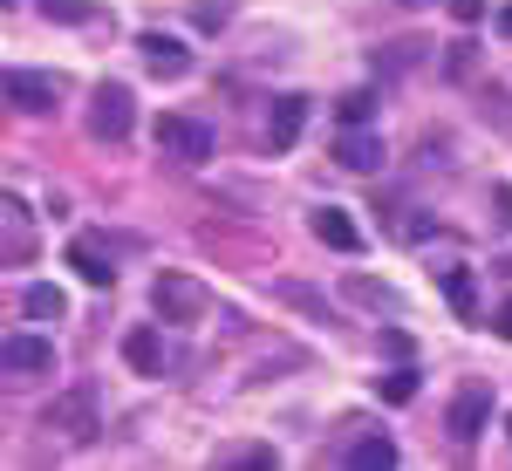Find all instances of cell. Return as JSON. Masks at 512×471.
Masks as SVG:
<instances>
[{
    "label": "cell",
    "instance_id": "cell-10",
    "mask_svg": "<svg viewBox=\"0 0 512 471\" xmlns=\"http://www.w3.org/2000/svg\"><path fill=\"white\" fill-rule=\"evenodd\" d=\"M315 239L335 253H362V226H355L342 205H315Z\"/></svg>",
    "mask_w": 512,
    "mask_h": 471
},
{
    "label": "cell",
    "instance_id": "cell-13",
    "mask_svg": "<svg viewBox=\"0 0 512 471\" xmlns=\"http://www.w3.org/2000/svg\"><path fill=\"white\" fill-rule=\"evenodd\" d=\"M35 260V233H28V205L7 192V267H28Z\"/></svg>",
    "mask_w": 512,
    "mask_h": 471
},
{
    "label": "cell",
    "instance_id": "cell-21",
    "mask_svg": "<svg viewBox=\"0 0 512 471\" xmlns=\"http://www.w3.org/2000/svg\"><path fill=\"white\" fill-rule=\"evenodd\" d=\"M335 117H342V123H369V117H376V96H369V89H355V96H342V110H335Z\"/></svg>",
    "mask_w": 512,
    "mask_h": 471
},
{
    "label": "cell",
    "instance_id": "cell-22",
    "mask_svg": "<svg viewBox=\"0 0 512 471\" xmlns=\"http://www.w3.org/2000/svg\"><path fill=\"white\" fill-rule=\"evenodd\" d=\"M233 21V0H198V28L212 35V28H226Z\"/></svg>",
    "mask_w": 512,
    "mask_h": 471
},
{
    "label": "cell",
    "instance_id": "cell-7",
    "mask_svg": "<svg viewBox=\"0 0 512 471\" xmlns=\"http://www.w3.org/2000/svg\"><path fill=\"white\" fill-rule=\"evenodd\" d=\"M485 417H492V390H485V383H465V390L451 396V437H458V444H472V437L485 431Z\"/></svg>",
    "mask_w": 512,
    "mask_h": 471
},
{
    "label": "cell",
    "instance_id": "cell-8",
    "mask_svg": "<svg viewBox=\"0 0 512 471\" xmlns=\"http://www.w3.org/2000/svg\"><path fill=\"white\" fill-rule=\"evenodd\" d=\"M7 103H14L21 117H48V110H55V82L35 76V69H7Z\"/></svg>",
    "mask_w": 512,
    "mask_h": 471
},
{
    "label": "cell",
    "instance_id": "cell-11",
    "mask_svg": "<svg viewBox=\"0 0 512 471\" xmlns=\"http://www.w3.org/2000/svg\"><path fill=\"white\" fill-rule=\"evenodd\" d=\"M301 130H308V96H280L274 117H267V137H274V151H294V144H301Z\"/></svg>",
    "mask_w": 512,
    "mask_h": 471
},
{
    "label": "cell",
    "instance_id": "cell-4",
    "mask_svg": "<svg viewBox=\"0 0 512 471\" xmlns=\"http://www.w3.org/2000/svg\"><path fill=\"white\" fill-rule=\"evenodd\" d=\"M158 144H164V157H178V164H205L212 157V130L198 117H158Z\"/></svg>",
    "mask_w": 512,
    "mask_h": 471
},
{
    "label": "cell",
    "instance_id": "cell-1",
    "mask_svg": "<svg viewBox=\"0 0 512 471\" xmlns=\"http://www.w3.org/2000/svg\"><path fill=\"white\" fill-rule=\"evenodd\" d=\"M130 130H137V96H130L123 82H96V96H89V137L123 144Z\"/></svg>",
    "mask_w": 512,
    "mask_h": 471
},
{
    "label": "cell",
    "instance_id": "cell-20",
    "mask_svg": "<svg viewBox=\"0 0 512 471\" xmlns=\"http://www.w3.org/2000/svg\"><path fill=\"white\" fill-rule=\"evenodd\" d=\"M219 465H274V444H226Z\"/></svg>",
    "mask_w": 512,
    "mask_h": 471
},
{
    "label": "cell",
    "instance_id": "cell-29",
    "mask_svg": "<svg viewBox=\"0 0 512 471\" xmlns=\"http://www.w3.org/2000/svg\"><path fill=\"white\" fill-rule=\"evenodd\" d=\"M396 7H437V0H396Z\"/></svg>",
    "mask_w": 512,
    "mask_h": 471
},
{
    "label": "cell",
    "instance_id": "cell-2",
    "mask_svg": "<svg viewBox=\"0 0 512 471\" xmlns=\"http://www.w3.org/2000/svg\"><path fill=\"white\" fill-rule=\"evenodd\" d=\"M0 369H7L14 390H21V383H41V376H55V349H48L41 335H7V342H0Z\"/></svg>",
    "mask_w": 512,
    "mask_h": 471
},
{
    "label": "cell",
    "instance_id": "cell-6",
    "mask_svg": "<svg viewBox=\"0 0 512 471\" xmlns=\"http://www.w3.org/2000/svg\"><path fill=\"white\" fill-rule=\"evenodd\" d=\"M335 164H342V171H383V144H376V130H369V123H342V137H335Z\"/></svg>",
    "mask_w": 512,
    "mask_h": 471
},
{
    "label": "cell",
    "instance_id": "cell-19",
    "mask_svg": "<svg viewBox=\"0 0 512 471\" xmlns=\"http://www.w3.org/2000/svg\"><path fill=\"white\" fill-rule=\"evenodd\" d=\"M349 294L362 301V308H383V314H396V294L383 287V280H349Z\"/></svg>",
    "mask_w": 512,
    "mask_h": 471
},
{
    "label": "cell",
    "instance_id": "cell-26",
    "mask_svg": "<svg viewBox=\"0 0 512 471\" xmlns=\"http://www.w3.org/2000/svg\"><path fill=\"white\" fill-rule=\"evenodd\" d=\"M383 355L403 362V355H417V349H410V335H403V328H383Z\"/></svg>",
    "mask_w": 512,
    "mask_h": 471
},
{
    "label": "cell",
    "instance_id": "cell-3",
    "mask_svg": "<svg viewBox=\"0 0 512 471\" xmlns=\"http://www.w3.org/2000/svg\"><path fill=\"white\" fill-rule=\"evenodd\" d=\"M151 308H158V321H198L205 314V287L192 274H158L151 280Z\"/></svg>",
    "mask_w": 512,
    "mask_h": 471
},
{
    "label": "cell",
    "instance_id": "cell-14",
    "mask_svg": "<svg viewBox=\"0 0 512 471\" xmlns=\"http://www.w3.org/2000/svg\"><path fill=\"white\" fill-rule=\"evenodd\" d=\"M69 267H76L82 280H89V287H117V267H110V260H103V253H96V246H69Z\"/></svg>",
    "mask_w": 512,
    "mask_h": 471
},
{
    "label": "cell",
    "instance_id": "cell-12",
    "mask_svg": "<svg viewBox=\"0 0 512 471\" xmlns=\"http://www.w3.org/2000/svg\"><path fill=\"white\" fill-rule=\"evenodd\" d=\"M123 362H130V369H144V376H164V342H158V328H130V335H123Z\"/></svg>",
    "mask_w": 512,
    "mask_h": 471
},
{
    "label": "cell",
    "instance_id": "cell-23",
    "mask_svg": "<svg viewBox=\"0 0 512 471\" xmlns=\"http://www.w3.org/2000/svg\"><path fill=\"white\" fill-rule=\"evenodd\" d=\"M48 21H89V0H41Z\"/></svg>",
    "mask_w": 512,
    "mask_h": 471
},
{
    "label": "cell",
    "instance_id": "cell-30",
    "mask_svg": "<svg viewBox=\"0 0 512 471\" xmlns=\"http://www.w3.org/2000/svg\"><path fill=\"white\" fill-rule=\"evenodd\" d=\"M7 7H21V0H7Z\"/></svg>",
    "mask_w": 512,
    "mask_h": 471
},
{
    "label": "cell",
    "instance_id": "cell-18",
    "mask_svg": "<svg viewBox=\"0 0 512 471\" xmlns=\"http://www.w3.org/2000/svg\"><path fill=\"white\" fill-rule=\"evenodd\" d=\"M21 308L35 314V321H55V314H62V287H48V280H35V287L21 294Z\"/></svg>",
    "mask_w": 512,
    "mask_h": 471
},
{
    "label": "cell",
    "instance_id": "cell-24",
    "mask_svg": "<svg viewBox=\"0 0 512 471\" xmlns=\"http://www.w3.org/2000/svg\"><path fill=\"white\" fill-rule=\"evenodd\" d=\"M280 301H294V308L321 314V294H315V287H301V280H280Z\"/></svg>",
    "mask_w": 512,
    "mask_h": 471
},
{
    "label": "cell",
    "instance_id": "cell-5",
    "mask_svg": "<svg viewBox=\"0 0 512 471\" xmlns=\"http://www.w3.org/2000/svg\"><path fill=\"white\" fill-rule=\"evenodd\" d=\"M48 431H62L69 444H89V437H96V396L69 390L62 403H48Z\"/></svg>",
    "mask_w": 512,
    "mask_h": 471
},
{
    "label": "cell",
    "instance_id": "cell-28",
    "mask_svg": "<svg viewBox=\"0 0 512 471\" xmlns=\"http://www.w3.org/2000/svg\"><path fill=\"white\" fill-rule=\"evenodd\" d=\"M499 28H506V35H512V0H506V7H499Z\"/></svg>",
    "mask_w": 512,
    "mask_h": 471
},
{
    "label": "cell",
    "instance_id": "cell-16",
    "mask_svg": "<svg viewBox=\"0 0 512 471\" xmlns=\"http://www.w3.org/2000/svg\"><path fill=\"white\" fill-rule=\"evenodd\" d=\"M417 383H424V376H417V362H396L390 376L376 383V396H383V403H410V396H417Z\"/></svg>",
    "mask_w": 512,
    "mask_h": 471
},
{
    "label": "cell",
    "instance_id": "cell-15",
    "mask_svg": "<svg viewBox=\"0 0 512 471\" xmlns=\"http://www.w3.org/2000/svg\"><path fill=\"white\" fill-rule=\"evenodd\" d=\"M349 465H362V471H390V465H396V444H390V437H355V444H349Z\"/></svg>",
    "mask_w": 512,
    "mask_h": 471
},
{
    "label": "cell",
    "instance_id": "cell-9",
    "mask_svg": "<svg viewBox=\"0 0 512 471\" xmlns=\"http://www.w3.org/2000/svg\"><path fill=\"white\" fill-rule=\"evenodd\" d=\"M137 48H144L151 76H164V82H178L185 69H192V48H185V41H171V35H137Z\"/></svg>",
    "mask_w": 512,
    "mask_h": 471
},
{
    "label": "cell",
    "instance_id": "cell-25",
    "mask_svg": "<svg viewBox=\"0 0 512 471\" xmlns=\"http://www.w3.org/2000/svg\"><path fill=\"white\" fill-rule=\"evenodd\" d=\"M451 14H458V28H478L485 21V0H451Z\"/></svg>",
    "mask_w": 512,
    "mask_h": 471
},
{
    "label": "cell",
    "instance_id": "cell-17",
    "mask_svg": "<svg viewBox=\"0 0 512 471\" xmlns=\"http://www.w3.org/2000/svg\"><path fill=\"white\" fill-rule=\"evenodd\" d=\"M437 280H444V301H451L458 314H472V308H478V280H472V274H458V267H444Z\"/></svg>",
    "mask_w": 512,
    "mask_h": 471
},
{
    "label": "cell",
    "instance_id": "cell-27",
    "mask_svg": "<svg viewBox=\"0 0 512 471\" xmlns=\"http://www.w3.org/2000/svg\"><path fill=\"white\" fill-rule=\"evenodd\" d=\"M492 328H499V335H506V342H512V301H506V308H499V321H492Z\"/></svg>",
    "mask_w": 512,
    "mask_h": 471
}]
</instances>
